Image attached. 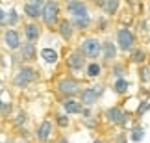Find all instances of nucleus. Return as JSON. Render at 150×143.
I'll use <instances>...</instances> for the list:
<instances>
[{
	"label": "nucleus",
	"mask_w": 150,
	"mask_h": 143,
	"mask_svg": "<svg viewBox=\"0 0 150 143\" xmlns=\"http://www.w3.org/2000/svg\"><path fill=\"white\" fill-rule=\"evenodd\" d=\"M98 95H96L95 88H87V89H82V95H80V102L85 106V108H91L96 102Z\"/></svg>",
	"instance_id": "12"
},
{
	"label": "nucleus",
	"mask_w": 150,
	"mask_h": 143,
	"mask_svg": "<svg viewBox=\"0 0 150 143\" xmlns=\"http://www.w3.org/2000/svg\"><path fill=\"white\" fill-rule=\"evenodd\" d=\"M93 2L98 6V8H104V4H106V0H93Z\"/></svg>",
	"instance_id": "34"
},
{
	"label": "nucleus",
	"mask_w": 150,
	"mask_h": 143,
	"mask_svg": "<svg viewBox=\"0 0 150 143\" xmlns=\"http://www.w3.org/2000/svg\"><path fill=\"white\" fill-rule=\"evenodd\" d=\"M43 21L47 26L59 24V4H57V0H47V4L43 6Z\"/></svg>",
	"instance_id": "1"
},
{
	"label": "nucleus",
	"mask_w": 150,
	"mask_h": 143,
	"mask_svg": "<svg viewBox=\"0 0 150 143\" xmlns=\"http://www.w3.org/2000/svg\"><path fill=\"white\" fill-rule=\"evenodd\" d=\"M63 110H65V113L69 115V113H82L83 112V104L78 100H72V99H67L65 102H63Z\"/></svg>",
	"instance_id": "17"
},
{
	"label": "nucleus",
	"mask_w": 150,
	"mask_h": 143,
	"mask_svg": "<svg viewBox=\"0 0 150 143\" xmlns=\"http://www.w3.org/2000/svg\"><path fill=\"white\" fill-rule=\"evenodd\" d=\"M80 48H82V52L87 56V58H93V60H96V58L102 54V43H100L96 37H87V39H83V41L80 43Z\"/></svg>",
	"instance_id": "4"
},
{
	"label": "nucleus",
	"mask_w": 150,
	"mask_h": 143,
	"mask_svg": "<svg viewBox=\"0 0 150 143\" xmlns=\"http://www.w3.org/2000/svg\"><path fill=\"white\" fill-rule=\"evenodd\" d=\"M56 123H57V127L65 128V127H69V117L67 115H57L56 117Z\"/></svg>",
	"instance_id": "27"
},
{
	"label": "nucleus",
	"mask_w": 150,
	"mask_h": 143,
	"mask_svg": "<svg viewBox=\"0 0 150 143\" xmlns=\"http://www.w3.org/2000/svg\"><path fill=\"white\" fill-rule=\"evenodd\" d=\"M67 11L72 15V19H74V17H85V15H89L87 4H85L83 0H71V2L67 4Z\"/></svg>",
	"instance_id": "7"
},
{
	"label": "nucleus",
	"mask_w": 150,
	"mask_h": 143,
	"mask_svg": "<svg viewBox=\"0 0 150 143\" xmlns=\"http://www.w3.org/2000/svg\"><path fill=\"white\" fill-rule=\"evenodd\" d=\"M128 88H130V84H128V80H126L124 76L122 78H117V80H115V84H113V91H115V93H119V95L126 93Z\"/></svg>",
	"instance_id": "19"
},
{
	"label": "nucleus",
	"mask_w": 150,
	"mask_h": 143,
	"mask_svg": "<svg viewBox=\"0 0 150 143\" xmlns=\"http://www.w3.org/2000/svg\"><path fill=\"white\" fill-rule=\"evenodd\" d=\"M141 80H143V82H146V80H148V69H146V67H145V69H141Z\"/></svg>",
	"instance_id": "32"
},
{
	"label": "nucleus",
	"mask_w": 150,
	"mask_h": 143,
	"mask_svg": "<svg viewBox=\"0 0 150 143\" xmlns=\"http://www.w3.org/2000/svg\"><path fill=\"white\" fill-rule=\"evenodd\" d=\"M124 73H126V69H124V65H120V63L113 65V69H111V74H113L115 78H122Z\"/></svg>",
	"instance_id": "25"
},
{
	"label": "nucleus",
	"mask_w": 150,
	"mask_h": 143,
	"mask_svg": "<svg viewBox=\"0 0 150 143\" xmlns=\"http://www.w3.org/2000/svg\"><path fill=\"white\" fill-rule=\"evenodd\" d=\"M24 13H26V17H30V19H39V17H43V6L33 4V2H26L24 4Z\"/></svg>",
	"instance_id": "15"
},
{
	"label": "nucleus",
	"mask_w": 150,
	"mask_h": 143,
	"mask_svg": "<svg viewBox=\"0 0 150 143\" xmlns=\"http://www.w3.org/2000/svg\"><path fill=\"white\" fill-rule=\"evenodd\" d=\"M4 43L9 50H19L21 48V37H19V32L15 30H6L4 32Z\"/></svg>",
	"instance_id": "9"
},
{
	"label": "nucleus",
	"mask_w": 150,
	"mask_h": 143,
	"mask_svg": "<svg viewBox=\"0 0 150 143\" xmlns=\"http://www.w3.org/2000/svg\"><path fill=\"white\" fill-rule=\"evenodd\" d=\"M67 65H69V69H72V71H82L83 69L85 67V54L82 52V48L71 52V56L67 58Z\"/></svg>",
	"instance_id": "6"
},
{
	"label": "nucleus",
	"mask_w": 150,
	"mask_h": 143,
	"mask_svg": "<svg viewBox=\"0 0 150 143\" xmlns=\"http://www.w3.org/2000/svg\"><path fill=\"white\" fill-rule=\"evenodd\" d=\"M56 143H69V139L65 138V136H61V138H59V139H57Z\"/></svg>",
	"instance_id": "35"
},
{
	"label": "nucleus",
	"mask_w": 150,
	"mask_h": 143,
	"mask_svg": "<svg viewBox=\"0 0 150 143\" xmlns=\"http://www.w3.org/2000/svg\"><path fill=\"white\" fill-rule=\"evenodd\" d=\"M26 121H28V119H26V113H19V115H17L15 125H17V127H21V125H24Z\"/></svg>",
	"instance_id": "28"
},
{
	"label": "nucleus",
	"mask_w": 150,
	"mask_h": 143,
	"mask_svg": "<svg viewBox=\"0 0 150 143\" xmlns=\"http://www.w3.org/2000/svg\"><path fill=\"white\" fill-rule=\"evenodd\" d=\"M146 60V52L143 48H134L130 52V61L132 63H143Z\"/></svg>",
	"instance_id": "21"
},
{
	"label": "nucleus",
	"mask_w": 150,
	"mask_h": 143,
	"mask_svg": "<svg viewBox=\"0 0 150 143\" xmlns=\"http://www.w3.org/2000/svg\"><path fill=\"white\" fill-rule=\"evenodd\" d=\"M24 36L28 41H32V43H35L39 37H41V28H39L35 22H30V24H26L24 26Z\"/></svg>",
	"instance_id": "14"
},
{
	"label": "nucleus",
	"mask_w": 150,
	"mask_h": 143,
	"mask_svg": "<svg viewBox=\"0 0 150 143\" xmlns=\"http://www.w3.org/2000/svg\"><path fill=\"white\" fill-rule=\"evenodd\" d=\"M143 138H145V128H143L141 125H135V127L132 128V132H130V139L135 141V143H139Z\"/></svg>",
	"instance_id": "22"
},
{
	"label": "nucleus",
	"mask_w": 150,
	"mask_h": 143,
	"mask_svg": "<svg viewBox=\"0 0 150 143\" xmlns=\"http://www.w3.org/2000/svg\"><path fill=\"white\" fill-rule=\"evenodd\" d=\"M50 136H52V121L45 119V121L39 125V128H37V139L41 143H47L50 139Z\"/></svg>",
	"instance_id": "11"
},
{
	"label": "nucleus",
	"mask_w": 150,
	"mask_h": 143,
	"mask_svg": "<svg viewBox=\"0 0 150 143\" xmlns=\"http://www.w3.org/2000/svg\"><path fill=\"white\" fill-rule=\"evenodd\" d=\"M41 58L47 61V63L54 65L56 61H57V52H56L54 48H43V50H41Z\"/></svg>",
	"instance_id": "20"
},
{
	"label": "nucleus",
	"mask_w": 150,
	"mask_h": 143,
	"mask_svg": "<svg viewBox=\"0 0 150 143\" xmlns=\"http://www.w3.org/2000/svg\"><path fill=\"white\" fill-rule=\"evenodd\" d=\"M57 91H59L61 95H67V97H72L82 91V88H80V82L74 78H63L57 82Z\"/></svg>",
	"instance_id": "5"
},
{
	"label": "nucleus",
	"mask_w": 150,
	"mask_h": 143,
	"mask_svg": "<svg viewBox=\"0 0 150 143\" xmlns=\"http://www.w3.org/2000/svg\"><path fill=\"white\" fill-rule=\"evenodd\" d=\"M33 80H37V71L33 69V67H30V65H22L15 74L13 84L17 88H26V85L30 82H33Z\"/></svg>",
	"instance_id": "3"
},
{
	"label": "nucleus",
	"mask_w": 150,
	"mask_h": 143,
	"mask_svg": "<svg viewBox=\"0 0 150 143\" xmlns=\"http://www.w3.org/2000/svg\"><path fill=\"white\" fill-rule=\"evenodd\" d=\"M117 143H126V134H119L117 136Z\"/></svg>",
	"instance_id": "33"
},
{
	"label": "nucleus",
	"mask_w": 150,
	"mask_h": 143,
	"mask_svg": "<svg viewBox=\"0 0 150 143\" xmlns=\"http://www.w3.org/2000/svg\"><path fill=\"white\" fill-rule=\"evenodd\" d=\"M117 45L122 52H132L134 50V45H135V36L130 28H119L117 30Z\"/></svg>",
	"instance_id": "2"
},
{
	"label": "nucleus",
	"mask_w": 150,
	"mask_h": 143,
	"mask_svg": "<svg viewBox=\"0 0 150 143\" xmlns=\"http://www.w3.org/2000/svg\"><path fill=\"white\" fill-rule=\"evenodd\" d=\"M0 112H2V113H9V112H11V104H9V102L6 104V102H4L2 108H0Z\"/></svg>",
	"instance_id": "31"
},
{
	"label": "nucleus",
	"mask_w": 150,
	"mask_h": 143,
	"mask_svg": "<svg viewBox=\"0 0 150 143\" xmlns=\"http://www.w3.org/2000/svg\"><path fill=\"white\" fill-rule=\"evenodd\" d=\"M37 56V50H35V45L32 41H26L24 45H21V58L24 61H33Z\"/></svg>",
	"instance_id": "13"
},
{
	"label": "nucleus",
	"mask_w": 150,
	"mask_h": 143,
	"mask_svg": "<svg viewBox=\"0 0 150 143\" xmlns=\"http://www.w3.org/2000/svg\"><path fill=\"white\" fill-rule=\"evenodd\" d=\"M8 143H13V141H8Z\"/></svg>",
	"instance_id": "40"
},
{
	"label": "nucleus",
	"mask_w": 150,
	"mask_h": 143,
	"mask_svg": "<svg viewBox=\"0 0 150 143\" xmlns=\"http://www.w3.org/2000/svg\"><path fill=\"white\" fill-rule=\"evenodd\" d=\"M4 24H8V13L0 8V26H4Z\"/></svg>",
	"instance_id": "29"
},
{
	"label": "nucleus",
	"mask_w": 150,
	"mask_h": 143,
	"mask_svg": "<svg viewBox=\"0 0 150 143\" xmlns=\"http://www.w3.org/2000/svg\"><path fill=\"white\" fill-rule=\"evenodd\" d=\"M93 143H102V141H98V139H96V141H93Z\"/></svg>",
	"instance_id": "37"
},
{
	"label": "nucleus",
	"mask_w": 150,
	"mask_h": 143,
	"mask_svg": "<svg viewBox=\"0 0 150 143\" xmlns=\"http://www.w3.org/2000/svg\"><path fill=\"white\" fill-rule=\"evenodd\" d=\"M146 110H150V102H143V106H139V110H137V113H145Z\"/></svg>",
	"instance_id": "30"
},
{
	"label": "nucleus",
	"mask_w": 150,
	"mask_h": 143,
	"mask_svg": "<svg viewBox=\"0 0 150 143\" xmlns=\"http://www.w3.org/2000/svg\"><path fill=\"white\" fill-rule=\"evenodd\" d=\"M148 11H150V6H148Z\"/></svg>",
	"instance_id": "39"
},
{
	"label": "nucleus",
	"mask_w": 150,
	"mask_h": 143,
	"mask_svg": "<svg viewBox=\"0 0 150 143\" xmlns=\"http://www.w3.org/2000/svg\"><path fill=\"white\" fill-rule=\"evenodd\" d=\"M69 2H71V0H69Z\"/></svg>",
	"instance_id": "41"
},
{
	"label": "nucleus",
	"mask_w": 150,
	"mask_h": 143,
	"mask_svg": "<svg viewBox=\"0 0 150 143\" xmlns=\"http://www.w3.org/2000/svg\"><path fill=\"white\" fill-rule=\"evenodd\" d=\"M2 104H4V102H2V100H0V108H2Z\"/></svg>",
	"instance_id": "38"
},
{
	"label": "nucleus",
	"mask_w": 150,
	"mask_h": 143,
	"mask_svg": "<svg viewBox=\"0 0 150 143\" xmlns=\"http://www.w3.org/2000/svg\"><path fill=\"white\" fill-rule=\"evenodd\" d=\"M115 56H117V45L111 41L102 43V58L106 61H111V60H115Z\"/></svg>",
	"instance_id": "16"
},
{
	"label": "nucleus",
	"mask_w": 150,
	"mask_h": 143,
	"mask_svg": "<svg viewBox=\"0 0 150 143\" xmlns=\"http://www.w3.org/2000/svg\"><path fill=\"white\" fill-rule=\"evenodd\" d=\"M72 24H74L76 30H87V28L91 26V17L89 15H85V17H74Z\"/></svg>",
	"instance_id": "18"
},
{
	"label": "nucleus",
	"mask_w": 150,
	"mask_h": 143,
	"mask_svg": "<svg viewBox=\"0 0 150 143\" xmlns=\"http://www.w3.org/2000/svg\"><path fill=\"white\" fill-rule=\"evenodd\" d=\"M57 32H59V36L65 39V41H71V39H72V33H74L72 21H67V19L59 21V24H57Z\"/></svg>",
	"instance_id": "10"
},
{
	"label": "nucleus",
	"mask_w": 150,
	"mask_h": 143,
	"mask_svg": "<svg viewBox=\"0 0 150 143\" xmlns=\"http://www.w3.org/2000/svg\"><path fill=\"white\" fill-rule=\"evenodd\" d=\"M106 119L108 121H111L115 125H124L128 119H126V113L120 110L119 106H113V108H108L106 110Z\"/></svg>",
	"instance_id": "8"
},
{
	"label": "nucleus",
	"mask_w": 150,
	"mask_h": 143,
	"mask_svg": "<svg viewBox=\"0 0 150 143\" xmlns=\"http://www.w3.org/2000/svg\"><path fill=\"white\" fill-rule=\"evenodd\" d=\"M100 73H102L100 63H96V61H91V63L87 65V76H89V78H96V76H100Z\"/></svg>",
	"instance_id": "24"
},
{
	"label": "nucleus",
	"mask_w": 150,
	"mask_h": 143,
	"mask_svg": "<svg viewBox=\"0 0 150 143\" xmlns=\"http://www.w3.org/2000/svg\"><path fill=\"white\" fill-rule=\"evenodd\" d=\"M19 22V15H17V9H9V15H8V24L13 26Z\"/></svg>",
	"instance_id": "26"
},
{
	"label": "nucleus",
	"mask_w": 150,
	"mask_h": 143,
	"mask_svg": "<svg viewBox=\"0 0 150 143\" xmlns=\"http://www.w3.org/2000/svg\"><path fill=\"white\" fill-rule=\"evenodd\" d=\"M119 4H120V0H106V4H104V11H106V15H115L117 13V9H119Z\"/></svg>",
	"instance_id": "23"
},
{
	"label": "nucleus",
	"mask_w": 150,
	"mask_h": 143,
	"mask_svg": "<svg viewBox=\"0 0 150 143\" xmlns=\"http://www.w3.org/2000/svg\"><path fill=\"white\" fill-rule=\"evenodd\" d=\"M32 2H33V4H39V6H45V4H47L45 0H32Z\"/></svg>",
	"instance_id": "36"
}]
</instances>
